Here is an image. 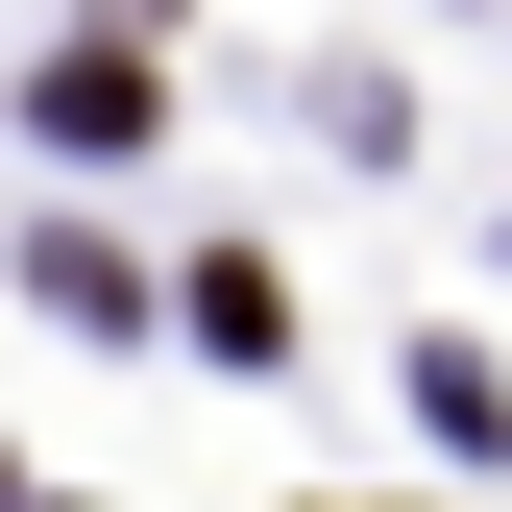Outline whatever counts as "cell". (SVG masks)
Segmentation results:
<instances>
[{"instance_id": "obj_1", "label": "cell", "mask_w": 512, "mask_h": 512, "mask_svg": "<svg viewBox=\"0 0 512 512\" xmlns=\"http://www.w3.org/2000/svg\"><path fill=\"white\" fill-rule=\"evenodd\" d=\"M25 122H49V147H98V171H122V147H147L171 98H147V49H122V25H74V49H49V98H25Z\"/></svg>"}, {"instance_id": "obj_2", "label": "cell", "mask_w": 512, "mask_h": 512, "mask_svg": "<svg viewBox=\"0 0 512 512\" xmlns=\"http://www.w3.org/2000/svg\"><path fill=\"white\" fill-rule=\"evenodd\" d=\"M25 293L74 317V342H147V317H171V293H147V269H122V244H98V220H49V244H25Z\"/></svg>"}, {"instance_id": "obj_3", "label": "cell", "mask_w": 512, "mask_h": 512, "mask_svg": "<svg viewBox=\"0 0 512 512\" xmlns=\"http://www.w3.org/2000/svg\"><path fill=\"white\" fill-rule=\"evenodd\" d=\"M171 317H196V342H220V366H293V293H269V269H244V244H220V269H171Z\"/></svg>"}, {"instance_id": "obj_4", "label": "cell", "mask_w": 512, "mask_h": 512, "mask_svg": "<svg viewBox=\"0 0 512 512\" xmlns=\"http://www.w3.org/2000/svg\"><path fill=\"white\" fill-rule=\"evenodd\" d=\"M0 512H25V488H0Z\"/></svg>"}]
</instances>
